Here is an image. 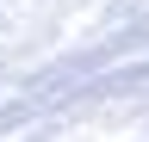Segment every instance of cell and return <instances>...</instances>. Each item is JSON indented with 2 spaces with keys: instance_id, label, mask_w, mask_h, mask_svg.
Here are the masks:
<instances>
[]
</instances>
